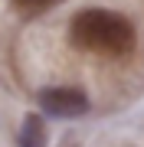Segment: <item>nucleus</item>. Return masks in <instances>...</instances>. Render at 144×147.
I'll use <instances>...</instances> for the list:
<instances>
[{
    "label": "nucleus",
    "mask_w": 144,
    "mask_h": 147,
    "mask_svg": "<svg viewBox=\"0 0 144 147\" xmlns=\"http://www.w3.org/2000/svg\"><path fill=\"white\" fill-rule=\"evenodd\" d=\"M69 39H72V46L98 53V56H124L134 46V26L128 16H121L115 10L92 7V10H82L72 16Z\"/></svg>",
    "instance_id": "f257e3e1"
},
{
    "label": "nucleus",
    "mask_w": 144,
    "mask_h": 147,
    "mask_svg": "<svg viewBox=\"0 0 144 147\" xmlns=\"http://www.w3.org/2000/svg\"><path fill=\"white\" fill-rule=\"evenodd\" d=\"M39 105L53 118H82L89 111V98L79 88H43Z\"/></svg>",
    "instance_id": "f03ea898"
},
{
    "label": "nucleus",
    "mask_w": 144,
    "mask_h": 147,
    "mask_svg": "<svg viewBox=\"0 0 144 147\" xmlns=\"http://www.w3.org/2000/svg\"><path fill=\"white\" fill-rule=\"evenodd\" d=\"M49 131H46V121L39 115H26L20 127V147H46Z\"/></svg>",
    "instance_id": "7ed1b4c3"
},
{
    "label": "nucleus",
    "mask_w": 144,
    "mask_h": 147,
    "mask_svg": "<svg viewBox=\"0 0 144 147\" xmlns=\"http://www.w3.org/2000/svg\"><path fill=\"white\" fill-rule=\"evenodd\" d=\"M20 10H26V13H39V10H46V7H53L59 3V0H13Z\"/></svg>",
    "instance_id": "20e7f679"
}]
</instances>
